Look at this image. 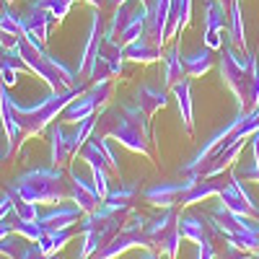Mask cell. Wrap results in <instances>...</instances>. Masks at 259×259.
<instances>
[{"instance_id": "cell-8", "label": "cell", "mask_w": 259, "mask_h": 259, "mask_svg": "<svg viewBox=\"0 0 259 259\" xmlns=\"http://www.w3.org/2000/svg\"><path fill=\"white\" fill-rule=\"evenodd\" d=\"M135 246L150 249L153 244H150V239H148V233H145V231L122 226V231H117L104 246H99V249L91 254V259H117V256H122L124 251L135 249Z\"/></svg>"}, {"instance_id": "cell-42", "label": "cell", "mask_w": 259, "mask_h": 259, "mask_svg": "<svg viewBox=\"0 0 259 259\" xmlns=\"http://www.w3.org/2000/svg\"><path fill=\"white\" fill-rule=\"evenodd\" d=\"M140 259H161V254H158V251H153V249H150V251H145V254H143Z\"/></svg>"}, {"instance_id": "cell-22", "label": "cell", "mask_w": 259, "mask_h": 259, "mask_svg": "<svg viewBox=\"0 0 259 259\" xmlns=\"http://www.w3.org/2000/svg\"><path fill=\"white\" fill-rule=\"evenodd\" d=\"M135 104L150 117V114H156L158 109H163V106L168 104V94H166V89H156V85L143 83L135 91Z\"/></svg>"}, {"instance_id": "cell-20", "label": "cell", "mask_w": 259, "mask_h": 259, "mask_svg": "<svg viewBox=\"0 0 259 259\" xmlns=\"http://www.w3.org/2000/svg\"><path fill=\"white\" fill-rule=\"evenodd\" d=\"M226 184H228V182H215V177H212V179H200V182H194V184L182 194L179 202H182V207H189V205H194V202H205V200H210V197H218Z\"/></svg>"}, {"instance_id": "cell-29", "label": "cell", "mask_w": 259, "mask_h": 259, "mask_svg": "<svg viewBox=\"0 0 259 259\" xmlns=\"http://www.w3.org/2000/svg\"><path fill=\"white\" fill-rule=\"evenodd\" d=\"M70 239H73L70 228H65V231H45V233H41V239L36 241V246H39V251L45 256H50V254H57L60 249L68 246Z\"/></svg>"}, {"instance_id": "cell-9", "label": "cell", "mask_w": 259, "mask_h": 259, "mask_svg": "<svg viewBox=\"0 0 259 259\" xmlns=\"http://www.w3.org/2000/svg\"><path fill=\"white\" fill-rule=\"evenodd\" d=\"M194 182H200L197 174H187V179H182V182H158V184H150V187L143 189V200L148 205H153V207H161V210L174 207L179 202V197Z\"/></svg>"}, {"instance_id": "cell-46", "label": "cell", "mask_w": 259, "mask_h": 259, "mask_svg": "<svg viewBox=\"0 0 259 259\" xmlns=\"http://www.w3.org/2000/svg\"><path fill=\"white\" fill-rule=\"evenodd\" d=\"M11 3H13V0H6V6H11Z\"/></svg>"}, {"instance_id": "cell-35", "label": "cell", "mask_w": 259, "mask_h": 259, "mask_svg": "<svg viewBox=\"0 0 259 259\" xmlns=\"http://www.w3.org/2000/svg\"><path fill=\"white\" fill-rule=\"evenodd\" d=\"M21 241H26V239H21L18 233H8L6 239H0V254H3L6 259H18L21 251L26 249Z\"/></svg>"}, {"instance_id": "cell-6", "label": "cell", "mask_w": 259, "mask_h": 259, "mask_svg": "<svg viewBox=\"0 0 259 259\" xmlns=\"http://www.w3.org/2000/svg\"><path fill=\"white\" fill-rule=\"evenodd\" d=\"M145 29H148V6L140 3L135 8H130L127 3L114 8V16H112V24L106 26V36L119 41L122 47H127L130 41H135L140 36H145Z\"/></svg>"}, {"instance_id": "cell-13", "label": "cell", "mask_w": 259, "mask_h": 259, "mask_svg": "<svg viewBox=\"0 0 259 259\" xmlns=\"http://www.w3.org/2000/svg\"><path fill=\"white\" fill-rule=\"evenodd\" d=\"M0 122L6 127V138H8V148H6V158H11L16 153V148L24 143V135H21V127L16 119V99L11 96L8 85L0 83Z\"/></svg>"}, {"instance_id": "cell-32", "label": "cell", "mask_w": 259, "mask_h": 259, "mask_svg": "<svg viewBox=\"0 0 259 259\" xmlns=\"http://www.w3.org/2000/svg\"><path fill=\"white\" fill-rule=\"evenodd\" d=\"M11 228H13V233H18L21 239H26V241H31V244H36V241L41 239V233H45V228L39 226V221L34 223V221H21V218H16V223H11Z\"/></svg>"}, {"instance_id": "cell-39", "label": "cell", "mask_w": 259, "mask_h": 259, "mask_svg": "<svg viewBox=\"0 0 259 259\" xmlns=\"http://www.w3.org/2000/svg\"><path fill=\"white\" fill-rule=\"evenodd\" d=\"M197 259H218L212 241H202V244H197Z\"/></svg>"}, {"instance_id": "cell-40", "label": "cell", "mask_w": 259, "mask_h": 259, "mask_svg": "<svg viewBox=\"0 0 259 259\" xmlns=\"http://www.w3.org/2000/svg\"><path fill=\"white\" fill-rule=\"evenodd\" d=\"M11 210H13V200H11V194L6 192L3 197H0V223L8 218V212H11Z\"/></svg>"}, {"instance_id": "cell-11", "label": "cell", "mask_w": 259, "mask_h": 259, "mask_svg": "<svg viewBox=\"0 0 259 259\" xmlns=\"http://www.w3.org/2000/svg\"><path fill=\"white\" fill-rule=\"evenodd\" d=\"M104 16L99 8H94V18H91V29H89V39H85V47H83V55L78 60V70L75 75L89 83L91 80V70H94V62H96V55L101 50V39H104Z\"/></svg>"}, {"instance_id": "cell-43", "label": "cell", "mask_w": 259, "mask_h": 259, "mask_svg": "<svg viewBox=\"0 0 259 259\" xmlns=\"http://www.w3.org/2000/svg\"><path fill=\"white\" fill-rule=\"evenodd\" d=\"M251 231L256 233V239H259V223H254V226H251Z\"/></svg>"}, {"instance_id": "cell-18", "label": "cell", "mask_w": 259, "mask_h": 259, "mask_svg": "<svg viewBox=\"0 0 259 259\" xmlns=\"http://www.w3.org/2000/svg\"><path fill=\"white\" fill-rule=\"evenodd\" d=\"M50 148H52V166L55 168H65L70 163V158L78 153L75 145H73V138L65 133L60 124H50Z\"/></svg>"}, {"instance_id": "cell-41", "label": "cell", "mask_w": 259, "mask_h": 259, "mask_svg": "<svg viewBox=\"0 0 259 259\" xmlns=\"http://www.w3.org/2000/svg\"><path fill=\"white\" fill-rule=\"evenodd\" d=\"M18 259H45V254L39 251V246H36V244H31V241H29V246H26L24 251H21V256H18Z\"/></svg>"}, {"instance_id": "cell-44", "label": "cell", "mask_w": 259, "mask_h": 259, "mask_svg": "<svg viewBox=\"0 0 259 259\" xmlns=\"http://www.w3.org/2000/svg\"><path fill=\"white\" fill-rule=\"evenodd\" d=\"M45 259H60V254H50V256H45Z\"/></svg>"}, {"instance_id": "cell-47", "label": "cell", "mask_w": 259, "mask_h": 259, "mask_svg": "<svg viewBox=\"0 0 259 259\" xmlns=\"http://www.w3.org/2000/svg\"><path fill=\"white\" fill-rule=\"evenodd\" d=\"M256 109H259V99H256Z\"/></svg>"}, {"instance_id": "cell-25", "label": "cell", "mask_w": 259, "mask_h": 259, "mask_svg": "<svg viewBox=\"0 0 259 259\" xmlns=\"http://www.w3.org/2000/svg\"><path fill=\"white\" fill-rule=\"evenodd\" d=\"M187 78V70H184V60H182V52L179 47H168L166 55H163V85L171 89V85H177L179 80Z\"/></svg>"}, {"instance_id": "cell-14", "label": "cell", "mask_w": 259, "mask_h": 259, "mask_svg": "<svg viewBox=\"0 0 259 259\" xmlns=\"http://www.w3.org/2000/svg\"><path fill=\"white\" fill-rule=\"evenodd\" d=\"M179 231H182V239L192 241V244H202V241H210V236L221 233L218 223L210 215H182L179 218Z\"/></svg>"}, {"instance_id": "cell-33", "label": "cell", "mask_w": 259, "mask_h": 259, "mask_svg": "<svg viewBox=\"0 0 259 259\" xmlns=\"http://www.w3.org/2000/svg\"><path fill=\"white\" fill-rule=\"evenodd\" d=\"M8 192V189H6ZM11 194V200H13V212H16V218H21V221H39V210H36V205L34 202H29V200H24V197H18L16 192H8Z\"/></svg>"}, {"instance_id": "cell-31", "label": "cell", "mask_w": 259, "mask_h": 259, "mask_svg": "<svg viewBox=\"0 0 259 259\" xmlns=\"http://www.w3.org/2000/svg\"><path fill=\"white\" fill-rule=\"evenodd\" d=\"M34 3L39 6V8H45L57 24H62V18L70 13V8H73V3L75 0H34Z\"/></svg>"}, {"instance_id": "cell-37", "label": "cell", "mask_w": 259, "mask_h": 259, "mask_svg": "<svg viewBox=\"0 0 259 259\" xmlns=\"http://www.w3.org/2000/svg\"><path fill=\"white\" fill-rule=\"evenodd\" d=\"M221 259H251V254L244 251V249H239V246L231 244V241H226V249H223Z\"/></svg>"}, {"instance_id": "cell-26", "label": "cell", "mask_w": 259, "mask_h": 259, "mask_svg": "<svg viewBox=\"0 0 259 259\" xmlns=\"http://www.w3.org/2000/svg\"><path fill=\"white\" fill-rule=\"evenodd\" d=\"M228 41L239 50H246V26H244V13L239 0H231L228 6Z\"/></svg>"}, {"instance_id": "cell-36", "label": "cell", "mask_w": 259, "mask_h": 259, "mask_svg": "<svg viewBox=\"0 0 259 259\" xmlns=\"http://www.w3.org/2000/svg\"><path fill=\"white\" fill-rule=\"evenodd\" d=\"M135 194H138V184H119L117 189H109L104 202H127V205H133Z\"/></svg>"}, {"instance_id": "cell-5", "label": "cell", "mask_w": 259, "mask_h": 259, "mask_svg": "<svg viewBox=\"0 0 259 259\" xmlns=\"http://www.w3.org/2000/svg\"><path fill=\"white\" fill-rule=\"evenodd\" d=\"M83 91H85L83 85H78V89H68V91H60V94L52 91L47 99H41L39 104H31V106L16 104V119H18V127H21L24 140L45 133V130L52 124V119H57L65 106H68L75 96H80Z\"/></svg>"}, {"instance_id": "cell-28", "label": "cell", "mask_w": 259, "mask_h": 259, "mask_svg": "<svg viewBox=\"0 0 259 259\" xmlns=\"http://www.w3.org/2000/svg\"><path fill=\"white\" fill-rule=\"evenodd\" d=\"M171 94H174L177 104H179V112H182V122H184V130L192 135V94H189V80H179L177 85H171Z\"/></svg>"}, {"instance_id": "cell-3", "label": "cell", "mask_w": 259, "mask_h": 259, "mask_svg": "<svg viewBox=\"0 0 259 259\" xmlns=\"http://www.w3.org/2000/svg\"><path fill=\"white\" fill-rule=\"evenodd\" d=\"M18 57L29 68V73H36L55 94L68 91V89H78V85L85 89V83L68 68V65H65L62 60H57V57H52V55H47L45 47L36 45V41L29 39V36L18 39Z\"/></svg>"}, {"instance_id": "cell-10", "label": "cell", "mask_w": 259, "mask_h": 259, "mask_svg": "<svg viewBox=\"0 0 259 259\" xmlns=\"http://www.w3.org/2000/svg\"><path fill=\"white\" fill-rule=\"evenodd\" d=\"M228 29V8L226 0H207L205 3V47L218 52L223 47V31Z\"/></svg>"}, {"instance_id": "cell-12", "label": "cell", "mask_w": 259, "mask_h": 259, "mask_svg": "<svg viewBox=\"0 0 259 259\" xmlns=\"http://www.w3.org/2000/svg\"><path fill=\"white\" fill-rule=\"evenodd\" d=\"M218 197H221V205H226L231 212L244 215V218H259V207L251 202V194L244 189V182L236 177V171L228 177V184L223 187Z\"/></svg>"}, {"instance_id": "cell-34", "label": "cell", "mask_w": 259, "mask_h": 259, "mask_svg": "<svg viewBox=\"0 0 259 259\" xmlns=\"http://www.w3.org/2000/svg\"><path fill=\"white\" fill-rule=\"evenodd\" d=\"M0 31L13 34V36H24V21H21V13H13L8 6L0 13Z\"/></svg>"}, {"instance_id": "cell-19", "label": "cell", "mask_w": 259, "mask_h": 259, "mask_svg": "<svg viewBox=\"0 0 259 259\" xmlns=\"http://www.w3.org/2000/svg\"><path fill=\"white\" fill-rule=\"evenodd\" d=\"M68 192H70V202H75L83 212H94L99 205H101V200H99V194H96V189H94V184H89V182H83L75 171L70 174V182H68Z\"/></svg>"}, {"instance_id": "cell-23", "label": "cell", "mask_w": 259, "mask_h": 259, "mask_svg": "<svg viewBox=\"0 0 259 259\" xmlns=\"http://www.w3.org/2000/svg\"><path fill=\"white\" fill-rule=\"evenodd\" d=\"M192 18V0H171V13H168V26H166V39L179 36L189 26Z\"/></svg>"}, {"instance_id": "cell-17", "label": "cell", "mask_w": 259, "mask_h": 259, "mask_svg": "<svg viewBox=\"0 0 259 259\" xmlns=\"http://www.w3.org/2000/svg\"><path fill=\"white\" fill-rule=\"evenodd\" d=\"M21 21H24V36L34 39L36 45L45 47V41H47V34H50V24H52V16L45 11V8H39L36 3L29 6V11L21 16Z\"/></svg>"}, {"instance_id": "cell-4", "label": "cell", "mask_w": 259, "mask_h": 259, "mask_svg": "<svg viewBox=\"0 0 259 259\" xmlns=\"http://www.w3.org/2000/svg\"><path fill=\"white\" fill-rule=\"evenodd\" d=\"M8 192H16L18 197H24L34 205H60L70 200L68 182H65L62 168H31L26 174H21L16 182L6 187Z\"/></svg>"}, {"instance_id": "cell-45", "label": "cell", "mask_w": 259, "mask_h": 259, "mask_svg": "<svg viewBox=\"0 0 259 259\" xmlns=\"http://www.w3.org/2000/svg\"><path fill=\"white\" fill-rule=\"evenodd\" d=\"M3 158H6V153H0V161H3Z\"/></svg>"}, {"instance_id": "cell-30", "label": "cell", "mask_w": 259, "mask_h": 259, "mask_svg": "<svg viewBox=\"0 0 259 259\" xmlns=\"http://www.w3.org/2000/svg\"><path fill=\"white\" fill-rule=\"evenodd\" d=\"M21 73H29V68L21 62V57H13V55L0 52V83L11 89V85L18 83V75H21Z\"/></svg>"}, {"instance_id": "cell-24", "label": "cell", "mask_w": 259, "mask_h": 259, "mask_svg": "<svg viewBox=\"0 0 259 259\" xmlns=\"http://www.w3.org/2000/svg\"><path fill=\"white\" fill-rule=\"evenodd\" d=\"M124 60H133V62H156V60H163L161 55V47L153 45L148 36H140L135 41H130L124 47Z\"/></svg>"}, {"instance_id": "cell-38", "label": "cell", "mask_w": 259, "mask_h": 259, "mask_svg": "<svg viewBox=\"0 0 259 259\" xmlns=\"http://www.w3.org/2000/svg\"><path fill=\"white\" fill-rule=\"evenodd\" d=\"M236 177L244 179V182H256V184H259V166H256V163H249V166H244V168L236 171Z\"/></svg>"}, {"instance_id": "cell-1", "label": "cell", "mask_w": 259, "mask_h": 259, "mask_svg": "<svg viewBox=\"0 0 259 259\" xmlns=\"http://www.w3.org/2000/svg\"><path fill=\"white\" fill-rule=\"evenodd\" d=\"M94 135L99 138H114L133 153L150 156V127H148V114L133 101H119L117 106H104L99 112Z\"/></svg>"}, {"instance_id": "cell-27", "label": "cell", "mask_w": 259, "mask_h": 259, "mask_svg": "<svg viewBox=\"0 0 259 259\" xmlns=\"http://www.w3.org/2000/svg\"><path fill=\"white\" fill-rule=\"evenodd\" d=\"M182 60H184V70H187V75L200 78V75H205V73L212 68V50L200 47L197 52H192V55H182Z\"/></svg>"}, {"instance_id": "cell-7", "label": "cell", "mask_w": 259, "mask_h": 259, "mask_svg": "<svg viewBox=\"0 0 259 259\" xmlns=\"http://www.w3.org/2000/svg\"><path fill=\"white\" fill-rule=\"evenodd\" d=\"M112 96V83L109 80H94L91 89H85L80 96H75L68 106L62 109V122H68V124H78L83 119H89L96 114L99 106H104L106 101H109Z\"/></svg>"}, {"instance_id": "cell-21", "label": "cell", "mask_w": 259, "mask_h": 259, "mask_svg": "<svg viewBox=\"0 0 259 259\" xmlns=\"http://www.w3.org/2000/svg\"><path fill=\"white\" fill-rule=\"evenodd\" d=\"M153 251H158L166 259H177L179 254V244H182V231H179V218L171 221L158 236H153Z\"/></svg>"}, {"instance_id": "cell-15", "label": "cell", "mask_w": 259, "mask_h": 259, "mask_svg": "<svg viewBox=\"0 0 259 259\" xmlns=\"http://www.w3.org/2000/svg\"><path fill=\"white\" fill-rule=\"evenodd\" d=\"M83 218V210L70 200L68 202H60V205H52L50 212L45 215H39V226L45 228V231H65V228H73L75 223H80Z\"/></svg>"}, {"instance_id": "cell-16", "label": "cell", "mask_w": 259, "mask_h": 259, "mask_svg": "<svg viewBox=\"0 0 259 259\" xmlns=\"http://www.w3.org/2000/svg\"><path fill=\"white\" fill-rule=\"evenodd\" d=\"M168 13H171V0H150V3H148V29H145V36L153 41V45H158V47H163V41H166Z\"/></svg>"}, {"instance_id": "cell-2", "label": "cell", "mask_w": 259, "mask_h": 259, "mask_svg": "<svg viewBox=\"0 0 259 259\" xmlns=\"http://www.w3.org/2000/svg\"><path fill=\"white\" fill-rule=\"evenodd\" d=\"M218 52H221V78L233 91L236 101H239V109L241 112L256 109V99H259V62H256V57L251 52L246 57L236 55L228 39L223 41V47Z\"/></svg>"}]
</instances>
